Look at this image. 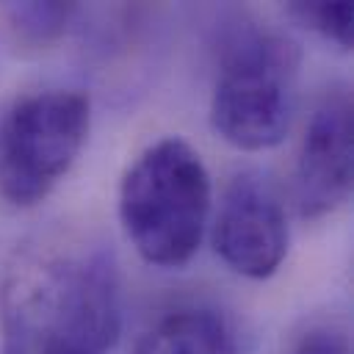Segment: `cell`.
Here are the masks:
<instances>
[{
    "instance_id": "6da1fadb",
    "label": "cell",
    "mask_w": 354,
    "mask_h": 354,
    "mask_svg": "<svg viewBox=\"0 0 354 354\" xmlns=\"http://www.w3.org/2000/svg\"><path fill=\"white\" fill-rule=\"evenodd\" d=\"M122 332L113 252L75 232L17 249L0 290V354H108Z\"/></svg>"
},
{
    "instance_id": "7a4b0ae2",
    "label": "cell",
    "mask_w": 354,
    "mask_h": 354,
    "mask_svg": "<svg viewBox=\"0 0 354 354\" xmlns=\"http://www.w3.org/2000/svg\"><path fill=\"white\" fill-rule=\"evenodd\" d=\"M213 207L202 155L180 136L144 147L124 169L116 213L136 254L158 268H180L199 252Z\"/></svg>"
},
{
    "instance_id": "3957f363",
    "label": "cell",
    "mask_w": 354,
    "mask_h": 354,
    "mask_svg": "<svg viewBox=\"0 0 354 354\" xmlns=\"http://www.w3.org/2000/svg\"><path fill=\"white\" fill-rule=\"evenodd\" d=\"M299 47L274 30L235 22L218 41V72L207 119L235 149L263 152L290 130L296 111Z\"/></svg>"
},
{
    "instance_id": "277c9868",
    "label": "cell",
    "mask_w": 354,
    "mask_h": 354,
    "mask_svg": "<svg viewBox=\"0 0 354 354\" xmlns=\"http://www.w3.org/2000/svg\"><path fill=\"white\" fill-rule=\"evenodd\" d=\"M91 130L83 88H39L0 119V199L28 210L44 202L80 158Z\"/></svg>"
},
{
    "instance_id": "5b68a950",
    "label": "cell",
    "mask_w": 354,
    "mask_h": 354,
    "mask_svg": "<svg viewBox=\"0 0 354 354\" xmlns=\"http://www.w3.org/2000/svg\"><path fill=\"white\" fill-rule=\"evenodd\" d=\"M216 257L246 279H268L290 249V224L271 180L257 169L230 177L213 216Z\"/></svg>"
},
{
    "instance_id": "8992f818",
    "label": "cell",
    "mask_w": 354,
    "mask_h": 354,
    "mask_svg": "<svg viewBox=\"0 0 354 354\" xmlns=\"http://www.w3.org/2000/svg\"><path fill=\"white\" fill-rule=\"evenodd\" d=\"M354 183V113L348 86L337 83L315 102L293 160V205L301 218L343 207Z\"/></svg>"
},
{
    "instance_id": "52a82bcc",
    "label": "cell",
    "mask_w": 354,
    "mask_h": 354,
    "mask_svg": "<svg viewBox=\"0 0 354 354\" xmlns=\"http://www.w3.org/2000/svg\"><path fill=\"white\" fill-rule=\"evenodd\" d=\"M130 354H238V343L216 310L185 307L149 326Z\"/></svg>"
},
{
    "instance_id": "ba28073f",
    "label": "cell",
    "mask_w": 354,
    "mask_h": 354,
    "mask_svg": "<svg viewBox=\"0 0 354 354\" xmlns=\"http://www.w3.org/2000/svg\"><path fill=\"white\" fill-rule=\"evenodd\" d=\"M0 14L19 41L39 47L66 33V28L77 14V6L75 3H6Z\"/></svg>"
},
{
    "instance_id": "9c48e42d",
    "label": "cell",
    "mask_w": 354,
    "mask_h": 354,
    "mask_svg": "<svg viewBox=\"0 0 354 354\" xmlns=\"http://www.w3.org/2000/svg\"><path fill=\"white\" fill-rule=\"evenodd\" d=\"M285 14L290 19H296L301 28H307L310 33L321 36L324 41H332L337 44L340 50H348L351 41H354V8L351 3L346 0H337V3H326V0H299V3H290L285 8Z\"/></svg>"
},
{
    "instance_id": "30bf717a",
    "label": "cell",
    "mask_w": 354,
    "mask_h": 354,
    "mask_svg": "<svg viewBox=\"0 0 354 354\" xmlns=\"http://www.w3.org/2000/svg\"><path fill=\"white\" fill-rule=\"evenodd\" d=\"M288 354H351V343L337 326H313L307 329Z\"/></svg>"
}]
</instances>
